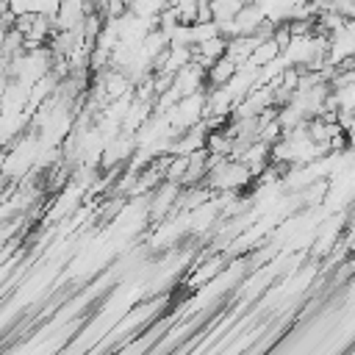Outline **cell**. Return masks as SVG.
<instances>
[{"mask_svg":"<svg viewBox=\"0 0 355 355\" xmlns=\"http://www.w3.org/2000/svg\"><path fill=\"white\" fill-rule=\"evenodd\" d=\"M236 3H250V0H236Z\"/></svg>","mask_w":355,"mask_h":355,"instance_id":"cell-1","label":"cell"}]
</instances>
